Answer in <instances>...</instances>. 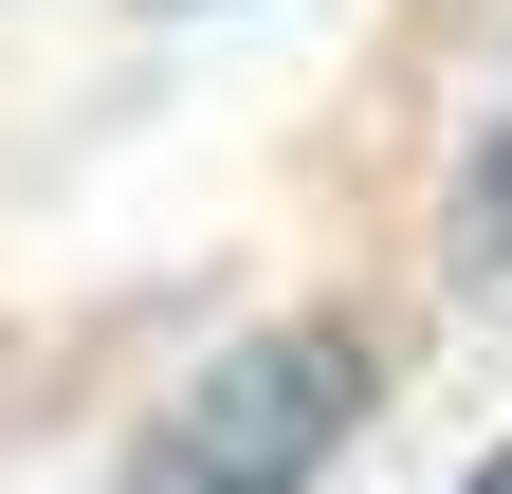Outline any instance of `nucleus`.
<instances>
[{
	"instance_id": "1",
	"label": "nucleus",
	"mask_w": 512,
	"mask_h": 494,
	"mask_svg": "<svg viewBox=\"0 0 512 494\" xmlns=\"http://www.w3.org/2000/svg\"><path fill=\"white\" fill-rule=\"evenodd\" d=\"M348 403H366V330H330V312L238 330L202 385L165 403V440L128 458L110 494H311L330 440H348Z\"/></svg>"
},
{
	"instance_id": "2",
	"label": "nucleus",
	"mask_w": 512,
	"mask_h": 494,
	"mask_svg": "<svg viewBox=\"0 0 512 494\" xmlns=\"http://www.w3.org/2000/svg\"><path fill=\"white\" fill-rule=\"evenodd\" d=\"M458 220H476V238H512V129L476 147V202H458Z\"/></svg>"
},
{
	"instance_id": "3",
	"label": "nucleus",
	"mask_w": 512,
	"mask_h": 494,
	"mask_svg": "<svg viewBox=\"0 0 512 494\" xmlns=\"http://www.w3.org/2000/svg\"><path fill=\"white\" fill-rule=\"evenodd\" d=\"M458 494H512V440H494V458H476V476H458Z\"/></svg>"
}]
</instances>
